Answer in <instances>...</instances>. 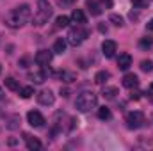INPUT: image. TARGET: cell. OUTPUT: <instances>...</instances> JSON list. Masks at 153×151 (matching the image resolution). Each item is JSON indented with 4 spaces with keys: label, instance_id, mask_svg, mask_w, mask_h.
Returning a JSON list of instances; mask_svg holds the SVG:
<instances>
[{
    "label": "cell",
    "instance_id": "obj_1",
    "mask_svg": "<svg viewBox=\"0 0 153 151\" xmlns=\"http://www.w3.org/2000/svg\"><path fill=\"white\" fill-rule=\"evenodd\" d=\"M29 20H30V5H29V4H22V5L14 7V9L5 16V25L11 27V29H20V27H23Z\"/></svg>",
    "mask_w": 153,
    "mask_h": 151
},
{
    "label": "cell",
    "instance_id": "obj_2",
    "mask_svg": "<svg viewBox=\"0 0 153 151\" xmlns=\"http://www.w3.org/2000/svg\"><path fill=\"white\" fill-rule=\"evenodd\" d=\"M52 5L48 4V0H38V13L32 16V25L43 27L45 23H48L50 16H52Z\"/></svg>",
    "mask_w": 153,
    "mask_h": 151
},
{
    "label": "cell",
    "instance_id": "obj_3",
    "mask_svg": "<svg viewBox=\"0 0 153 151\" xmlns=\"http://www.w3.org/2000/svg\"><path fill=\"white\" fill-rule=\"evenodd\" d=\"M98 105V96L91 91H85L82 94H78L75 100V107L80 112H89L91 109H94Z\"/></svg>",
    "mask_w": 153,
    "mask_h": 151
},
{
    "label": "cell",
    "instance_id": "obj_4",
    "mask_svg": "<svg viewBox=\"0 0 153 151\" xmlns=\"http://www.w3.org/2000/svg\"><path fill=\"white\" fill-rule=\"evenodd\" d=\"M89 36V30H85V29H82L80 25L75 27V29H71L70 32H68V36H66V41L71 44V46H78V44H82V41Z\"/></svg>",
    "mask_w": 153,
    "mask_h": 151
},
{
    "label": "cell",
    "instance_id": "obj_5",
    "mask_svg": "<svg viewBox=\"0 0 153 151\" xmlns=\"http://www.w3.org/2000/svg\"><path fill=\"white\" fill-rule=\"evenodd\" d=\"M126 126L130 130H137L144 124V114L139 112V110H134V112H128L126 114Z\"/></svg>",
    "mask_w": 153,
    "mask_h": 151
},
{
    "label": "cell",
    "instance_id": "obj_6",
    "mask_svg": "<svg viewBox=\"0 0 153 151\" xmlns=\"http://www.w3.org/2000/svg\"><path fill=\"white\" fill-rule=\"evenodd\" d=\"M27 121H29V124L34 126V128H41V126L45 124V117H43V114L38 112V110H30V112L27 114Z\"/></svg>",
    "mask_w": 153,
    "mask_h": 151
},
{
    "label": "cell",
    "instance_id": "obj_7",
    "mask_svg": "<svg viewBox=\"0 0 153 151\" xmlns=\"http://www.w3.org/2000/svg\"><path fill=\"white\" fill-rule=\"evenodd\" d=\"M38 101L41 103V105H45V107L53 105V101H55V94H53L50 89H43L41 93H38Z\"/></svg>",
    "mask_w": 153,
    "mask_h": 151
},
{
    "label": "cell",
    "instance_id": "obj_8",
    "mask_svg": "<svg viewBox=\"0 0 153 151\" xmlns=\"http://www.w3.org/2000/svg\"><path fill=\"white\" fill-rule=\"evenodd\" d=\"M52 59H53V53L48 52V50H39L36 53V57H34L36 64H39V66H48L52 62Z\"/></svg>",
    "mask_w": 153,
    "mask_h": 151
},
{
    "label": "cell",
    "instance_id": "obj_9",
    "mask_svg": "<svg viewBox=\"0 0 153 151\" xmlns=\"http://www.w3.org/2000/svg\"><path fill=\"white\" fill-rule=\"evenodd\" d=\"M116 48H117V44H116L114 41H111V39H105V41L102 43V52H103V55H105L107 59L114 57Z\"/></svg>",
    "mask_w": 153,
    "mask_h": 151
},
{
    "label": "cell",
    "instance_id": "obj_10",
    "mask_svg": "<svg viewBox=\"0 0 153 151\" xmlns=\"http://www.w3.org/2000/svg\"><path fill=\"white\" fill-rule=\"evenodd\" d=\"M130 66H132V55L130 53H121L119 59H117V68L123 70V71H126Z\"/></svg>",
    "mask_w": 153,
    "mask_h": 151
},
{
    "label": "cell",
    "instance_id": "obj_11",
    "mask_svg": "<svg viewBox=\"0 0 153 151\" xmlns=\"http://www.w3.org/2000/svg\"><path fill=\"white\" fill-rule=\"evenodd\" d=\"M123 85H125L126 89H134V87H137V85H139V78H137V75H134V73H126V75L123 76Z\"/></svg>",
    "mask_w": 153,
    "mask_h": 151
},
{
    "label": "cell",
    "instance_id": "obj_12",
    "mask_svg": "<svg viewBox=\"0 0 153 151\" xmlns=\"http://www.w3.org/2000/svg\"><path fill=\"white\" fill-rule=\"evenodd\" d=\"M23 137H25V141H27V148H29L30 151H38V150H41V142H39L36 137H30L29 133H25Z\"/></svg>",
    "mask_w": 153,
    "mask_h": 151
},
{
    "label": "cell",
    "instance_id": "obj_13",
    "mask_svg": "<svg viewBox=\"0 0 153 151\" xmlns=\"http://www.w3.org/2000/svg\"><path fill=\"white\" fill-rule=\"evenodd\" d=\"M85 7L89 9V13H91L93 16H100V14H102V7L98 5L96 0H87V2H85Z\"/></svg>",
    "mask_w": 153,
    "mask_h": 151
},
{
    "label": "cell",
    "instance_id": "obj_14",
    "mask_svg": "<svg viewBox=\"0 0 153 151\" xmlns=\"http://www.w3.org/2000/svg\"><path fill=\"white\" fill-rule=\"evenodd\" d=\"M71 20L78 23V25H84L85 21H87V18H85V14H84V11L82 9H73V13H71Z\"/></svg>",
    "mask_w": 153,
    "mask_h": 151
},
{
    "label": "cell",
    "instance_id": "obj_15",
    "mask_svg": "<svg viewBox=\"0 0 153 151\" xmlns=\"http://www.w3.org/2000/svg\"><path fill=\"white\" fill-rule=\"evenodd\" d=\"M66 46H68V41L62 38L55 39V43H53V52L55 53H64L66 52Z\"/></svg>",
    "mask_w": 153,
    "mask_h": 151
},
{
    "label": "cell",
    "instance_id": "obj_16",
    "mask_svg": "<svg viewBox=\"0 0 153 151\" xmlns=\"http://www.w3.org/2000/svg\"><path fill=\"white\" fill-rule=\"evenodd\" d=\"M109 78H111V73H109V71H105V70H102V71H98V73L94 75V82H96L98 85H103Z\"/></svg>",
    "mask_w": 153,
    "mask_h": 151
},
{
    "label": "cell",
    "instance_id": "obj_17",
    "mask_svg": "<svg viewBox=\"0 0 153 151\" xmlns=\"http://www.w3.org/2000/svg\"><path fill=\"white\" fill-rule=\"evenodd\" d=\"M102 94H103L105 100H114L116 96L119 94V91H117V87H103Z\"/></svg>",
    "mask_w": 153,
    "mask_h": 151
},
{
    "label": "cell",
    "instance_id": "obj_18",
    "mask_svg": "<svg viewBox=\"0 0 153 151\" xmlns=\"http://www.w3.org/2000/svg\"><path fill=\"white\" fill-rule=\"evenodd\" d=\"M29 78H30L34 84H43L45 78H46V73H45V70H43V71H34V73L29 75Z\"/></svg>",
    "mask_w": 153,
    "mask_h": 151
},
{
    "label": "cell",
    "instance_id": "obj_19",
    "mask_svg": "<svg viewBox=\"0 0 153 151\" xmlns=\"http://www.w3.org/2000/svg\"><path fill=\"white\" fill-rule=\"evenodd\" d=\"M68 25H70V18H68V16L62 14V16H57V18H55V27H57V29H66Z\"/></svg>",
    "mask_w": 153,
    "mask_h": 151
},
{
    "label": "cell",
    "instance_id": "obj_20",
    "mask_svg": "<svg viewBox=\"0 0 153 151\" xmlns=\"http://www.w3.org/2000/svg\"><path fill=\"white\" fill-rule=\"evenodd\" d=\"M4 84H5V87H7L9 91H18V89H20V84H18L14 78H11V76H9V78H5V80H4Z\"/></svg>",
    "mask_w": 153,
    "mask_h": 151
},
{
    "label": "cell",
    "instance_id": "obj_21",
    "mask_svg": "<svg viewBox=\"0 0 153 151\" xmlns=\"http://www.w3.org/2000/svg\"><path fill=\"white\" fill-rule=\"evenodd\" d=\"M152 46H153V38H150V36L148 38H143L139 41V48L141 50H150Z\"/></svg>",
    "mask_w": 153,
    "mask_h": 151
},
{
    "label": "cell",
    "instance_id": "obj_22",
    "mask_svg": "<svg viewBox=\"0 0 153 151\" xmlns=\"http://www.w3.org/2000/svg\"><path fill=\"white\" fill-rule=\"evenodd\" d=\"M98 117H100L102 121H107V119L112 117V114H111V110H109L107 107H102V109H98Z\"/></svg>",
    "mask_w": 153,
    "mask_h": 151
},
{
    "label": "cell",
    "instance_id": "obj_23",
    "mask_svg": "<svg viewBox=\"0 0 153 151\" xmlns=\"http://www.w3.org/2000/svg\"><path fill=\"white\" fill-rule=\"evenodd\" d=\"M32 94H34V87H30V85H29V87H22V89H20V96H22V98H25V100H27V98H30Z\"/></svg>",
    "mask_w": 153,
    "mask_h": 151
},
{
    "label": "cell",
    "instance_id": "obj_24",
    "mask_svg": "<svg viewBox=\"0 0 153 151\" xmlns=\"http://www.w3.org/2000/svg\"><path fill=\"white\" fill-rule=\"evenodd\" d=\"M109 21L114 23L116 27H123V16H119V14H111L109 16Z\"/></svg>",
    "mask_w": 153,
    "mask_h": 151
},
{
    "label": "cell",
    "instance_id": "obj_25",
    "mask_svg": "<svg viewBox=\"0 0 153 151\" xmlns=\"http://www.w3.org/2000/svg\"><path fill=\"white\" fill-rule=\"evenodd\" d=\"M141 70H143V71H146V73H152V71H153V62L150 61V59H148V61L144 59V61L141 62Z\"/></svg>",
    "mask_w": 153,
    "mask_h": 151
},
{
    "label": "cell",
    "instance_id": "obj_26",
    "mask_svg": "<svg viewBox=\"0 0 153 151\" xmlns=\"http://www.w3.org/2000/svg\"><path fill=\"white\" fill-rule=\"evenodd\" d=\"M61 78L64 80V82H73L76 78L75 73H71V71H61Z\"/></svg>",
    "mask_w": 153,
    "mask_h": 151
},
{
    "label": "cell",
    "instance_id": "obj_27",
    "mask_svg": "<svg viewBox=\"0 0 153 151\" xmlns=\"http://www.w3.org/2000/svg\"><path fill=\"white\" fill-rule=\"evenodd\" d=\"M132 4H134V7H137V9H144V7L150 5V0H132Z\"/></svg>",
    "mask_w": 153,
    "mask_h": 151
},
{
    "label": "cell",
    "instance_id": "obj_28",
    "mask_svg": "<svg viewBox=\"0 0 153 151\" xmlns=\"http://www.w3.org/2000/svg\"><path fill=\"white\" fill-rule=\"evenodd\" d=\"M18 123H20V115H13L11 117V123L7 124V128L9 130H16L18 128Z\"/></svg>",
    "mask_w": 153,
    "mask_h": 151
},
{
    "label": "cell",
    "instance_id": "obj_29",
    "mask_svg": "<svg viewBox=\"0 0 153 151\" xmlns=\"http://www.w3.org/2000/svg\"><path fill=\"white\" fill-rule=\"evenodd\" d=\"M75 2H76V0H59V4H61V5H73Z\"/></svg>",
    "mask_w": 153,
    "mask_h": 151
},
{
    "label": "cell",
    "instance_id": "obj_30",
    "mask_svg": "<svg viewBox=\"0 0 153 151\" xmlns=\"http://www.w3.org/2000/svg\"><path fill=\"white\" fill-rule=\"evenodd\" d=\"M102 4H103V5H105V7H107V9H111V7H112V4H114V2H112V0H102Z\"/></svg>",
    "mask_w": 153,
    "mask_h": 151
},
{
    "label": "cell",
    "instance_id": "obj_31",
    "mask_svg": "<svg viewBox=\"0 0 153 151\" xmlns=\"http://www.w3.org/2000/svg\"><path fill=\"white\" fill-rule=\"evenodd\" d=\"M130 98H132V100H139V98H141V93H139V91H135V93H132V94H130Z\"/></svg>",
    "mask_w": 153,
    "mask_h": 151
},
{
    "label": "cell",
    "instance_id": "obj_32",
    "mask_svg": "<svg viewBox=\"0 0 153 151\" xmlns=\"http://www.w3.org/2000/svg\"><path fill=\"white\" fill-rule=\"evenodd\" d=\"M61 94H62V96L66 98V96H70V91H68V89H62V87H61Z\"/></svg>",
    "mask_w": 153,
    "mask_h": 151
},
{
    "label": "cell",
    "instance_id": "obj_33",
    "mask_svg": "<svg viewBox=\"0 0 153 151\" xmlns=\"http://www.w3.org/2000/svg\"><path fill=\"white\" fill-rule=\"evenodd\" d=\"M146 29H148V30H153V18L148 21V23H146Z\"/></svg>",
    "mask_w": 153,
    "mask_h": 151
},
{
    "label": "cell",
    "instance_id": "obj_34",
    "mask_svg": "<svg viewBox=\"0 0 153 151\" xmlns=\"http://www.w3.org/2000/svg\"><path fill=\"white\" fill-rule=\"evenodd\" d=\"M98 30H100V32H107V27H105V25H102V23H100V25H98Z\"/></svg>",
    "mask_w": 153,
    "mask_h": 151
},
{
    "label": "cell",
    "instance_id": "obj_35",
    "mask_svg": "<svg viewBox=\"0 0 153 151\" xmlns=\"http://www.w3.org/2000/svg\"><path fill=\"white\" fill-rule=\"evenodd\" d=\"M0 100H4V91L0 89Z\"/></svg>",
    "mask_w": 153,
    "mask_h": 151
},
{
    "label": "cell",
    "instance_id": "obj_36",
    "mask_svg": "<svg viewBox=\"0 0 153 151\" xmlns=\"http://www.w3.org/2000/svg\"><path fill=\"white\" fill-rule=\"evenodd\" d=\"M150 93H153V82L150 84Z\"/></svg>",
    "mask_w": 153,
    "mask_h": 151
},
{
    "label": "cell",
    "instance_id": "obj_37",
    "mask_svg": "<svg viewBox=\"0 0 153 151\" xmlns=\"http://www.w3.org/2000/svg\"><path fill=\"white\" fill-rule=\"evenodd\" d=\"M0 71H2V66H0Z\"/></svg>",
    "mask_w": 153,
    "mask_h": 151
}]
</instances>
